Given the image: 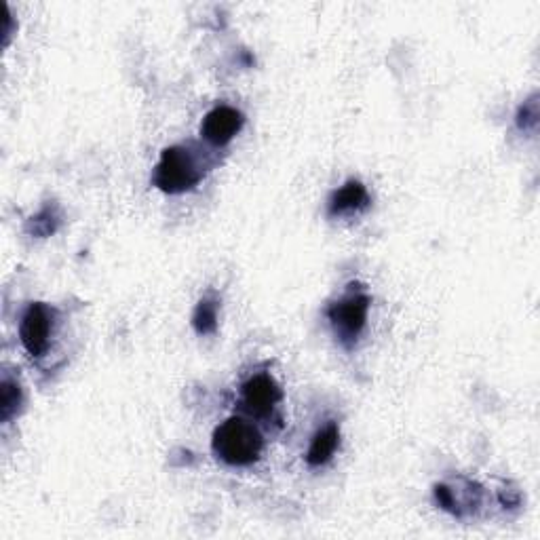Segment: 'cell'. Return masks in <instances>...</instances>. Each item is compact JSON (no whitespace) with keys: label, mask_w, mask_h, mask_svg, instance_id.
Listing matches in <instances>:
<instances>
[{"label":"cell","mask_w":540,"mask_h":540,"mask_svg":"<svg viewBox=\"0 0 540 540\" xmlns=\"http://www.w3.org/2000/svg\"><path fill=\"white\" fill-rule=\"evenodd\" d=\"M211 450L228 467H252L262 456L264 437L254 422L230 416L216 427Z\"/></svg>","instance_id":"obj_1"},{"label":"cell","mask_w":540,"mask_h":540,"mask_svg":"<svg viewBox=\"0 0 540 540\" xmlns=\"http://www.w3.org/2000/svg\"><path fill=\"white\" fill-rule=\"evenodd\" d=\"M205 178V167L192 146L178 144L161 152V159L154 167L152 184L165 195H182L195 190Z\"/></svg>","instance_id":"obj_2"},{"label":"cell","mask_w":540,"mask_h":540,"mask_svg":"<svg viewBox=\"0 0 540 540\" xmlns=\"http://www.w3.org/2000/svg\"><path fill=\"white\" fill-rule=\"evenodd\" d=\"M370 304H372L370 294L361 289L357 283H351L349 292L327 306L325 315L330 319L334 334L344 349H353L361 332L365 330Z\"/></svg>","instance_id":"obj_3"},{"label":"cell","mask_w":540,"mask_h":540,"mask_svg":"<svg viewBox=\"0 0 540 540\" xmlns=\"http://www.w3.org/2000/svg\"><path fill=\"white\" fill-rule=\"evenodd\" d=\"M55 325V308L45 302H34L26 308L19 321V340L26 353L34 359L43 357L49 351L51 334Z\"/></svg>","instance_id":"obj_4"},{"label":"cell","mask_w":540,"mask_h":540,"mask_svg":"<svg viewBox=\"0 0 540 540\" xmlns=\"http://www.w3.org/2000/svg\"><path fill=\"white\" fill-rule=\"evenodd\" d=\"M283 399L279 382L270 374H254L241 387V403L247 414L256 418H268Z\"/></svg>","instance_id":"obj_5"},{"label":"cell","mask_w":540,"mask_h":540,"mask_svg":"<svg viewBox=\"0 0 540 540\" xmlns=\"http://www.w3.org/2000/svg\"><path fill=\"white\" fill-rule=\"evenodd\" d=\"M243 125L245 114L233 106L222 104L205 114V119L201 123V138L211 146L222 148L237 138V133L243 129Z\"/></svg>","instance_id":"obj_6"},{"label":"cell","mask_w":540,"mask_h":540,"mask_svg":"<svg viewBox=\"0 0 540 540\" xmlns=\"http://www.w3.org/2000/svg\"><path fill=\"white\" fill-rule=\"evenodd\" d=\"M370 207V192L359 180H349L342 188L334 190L330 201H327V214L332 218L355 214Z\"/></svg>","instance_id":"obj_7"},{"label":"cell","mask_w":540,"mask_h":540,"mask_svg":"<svg viewBox=\"0 0 540 540\" xmlns=\"http://www.w3.org/2000/svg\"><path fill=\"white\" fill-rule=\"evenodd\" d=\"M338 446H340L338 424L327 422L325 427H321L311 439V446H308V452H306V465L315 469L327 465V462L334 458Z\"/></svg>","instance_id":"obj_8"},{"label":"cell","mask_w":540,"mask_h":540,"mask_svg":"<svg viewBox=\"0 0 540 540\" xmlns=\"http://www.w3.org/2000/svg\"><path fill=\"white\" fill-rule=\"evenodd\" d=\"M220 300L214 294H207L199 300L195 313H192V327L199 336H211L218 330Z\"/></svg>","instance_id":"obj_9"},{"label":"cell","mask_w":540,"mask_h":540,"mask_svg":"<svg viewBox=\"0 0 540 540\" xmlns=\"http://www.w3.org/2000/svg\"><path fill=\"white\" fill-rule=\"evenodd\" d=\"M24 403V393L15 378L5 376L0 382V420L9 422Z\"/></svg>","instance_id":"obj_10"},{"label":"cell","mask_w":540,"mask_h":540,"mask_svg":"<svg viewBox=\"0 0 540 540\" xmlns=\"http://www.w3.org/2000/svg\"><path fill=\"white\" fill-rule=\"evenodd\" d=\"M57 224H60V216H57L55 207H45L41 214L34 216L28 224V230L32 235H38V237H49L53 235L57 230Z\"/></svg>","instance_id":"obj_11"},{"label":"cell","mask_w":540,"mask_h":540,"mask_svg":"<svg viewBox=\"0 0 540 540\" xmlns=\"http://www.w3.org/2000/svg\"><path fill=\"white\" fill-rule=\"evenodd\" d=\"M538 123V102L536 98L524 102V106L517 112V127L519 129H534Z\"/></svg>","instance_id":"obj_12"}]
</instances>
